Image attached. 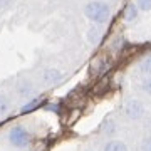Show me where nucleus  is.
<instances>
[{
    "label": "nucleus",
    "instance_id": "423d86ee",
    "mask_svg": "<svg viewBox=\"0 0 151 151\" xmlns=\"http://www.w3.org/2000/svg\"><path fill=\"white\" fill-rule=\"evenodd\" d=\"M136 17H138V5H134V4L126 5V9H124V19L131 22V20H134Z\"/></svg>",
    "mask_w": 151,
    "mask_h": 151
},
{
    "label": "nucleus",
    "instance_id": "6e6552de",
    "mask_svg": "<svg viewBox=\"0 0 151 151\" xmlns=\"http://www.w3.org/2000/svg\"><path fill=\"white\" fill-rule=\"evenodd\" d=\"M10 108V103H9V97L5 94H0V116H4V114L9 111Z\"/></svg>",
    "mask_w": 151,
    "mask_h": 151
},
{
    "label": "nucleus",
    "instance_id": "f8f14e48",
    "mask_svg": "<svg viewBox=\"0 0 151 151\" xmlns=\"http://www.w3.org/2000/svg\"><path fill=\"white\" fill-rule=\"evenodd\" d=\"M138 9H141V10H151V0H138Z\"/></svg>",
    "mask_w": 151,
    "mask_h": 151
},
{
    "label": "nucleus",
    "instance_id": "4468645a",
    "mask_svg": "<svg viewBox=\"0 0 151 151\" xmlns=\"http://www.w3.org/2000/svg\"><path fill=\"white\" fill-rule=\"evenodd\" d=\"M141 151H151V136L143 141V145H141Z\"/></svg>",
    "mask_w": 151,
    "mask_h": 151
},
{
    "label": "nucleus",
    "instance_id": "20e7f679",
    "mask_svg": "<svg viewBox=\"0 0 151 151\" xmlns=\"http://www.w3.org/2000/svg\"><path fill=\"white\" fill-rule=\"evenodd\" d=\"M44 79H45L47 84H54V82H57L60 79V70L50 67V69H47L45 72H44Z\"/></svg>",
    "mask_w": 151,
    "mask_h": 151
},
{
    "label": "nucleus",
    "instance_id": "39448f33",
    "mask_svg": "<svg viewBox=\"0 0 151 151\" xmlns=\"http://www.w3.org/2000/svg\"><path fill=\"white\" fill-rule=\"evenodd\" d=\"M104 151H128V146L124 145L123 141H109L108 145L104 146Z\"/></svg>",
    "mask_w": 151,
    "mask_h": 151
},
{
    "label": "nucleus",
    "instance_id": "ddd939ff",
    "mask_svg": "<svg viewBox=\"0 0 151 151\" xmlns=\"http://www.w3.org/2000/svg\"><path fill=\"white\" fill-rule=\"evenodd\" d=\"M141 89L145 92H148V94H151V77H148V79H145L141 82Z\"/></svg>",
    "mask_w": 151,
    "mask_h": 151
},
{
    "label": "nucleus",
    "instance_id": "0eeeda50",
    "mask_svg": "<svg viewBox=\"0 0 151 151\" xmlns=\"http://www.w3.org/2000/svg\"><path fill=\"white\" fill-rule=\"evenodd\" d=\"M139 70L143 74H151V55H148V57H145V59L141 60Z\"/></svg>",
    "mask_w": 151,
    "mask_h": 151
},
{
    "label": "nucleus",
    "instance_id": "7ed1b4c3",
    "mask_svg": "<svg viewBox=\"0 0 151 151\" xmlns=\"http://www.w3.org/2000/svg\"><path fill=\"white\" fill-rule=\"evenodd\" d=\"M124 114L129 119H139L145 114V106L138 99H129L128 103L124 104Z\"/></svg>",
    "mask_w": 151,
    "mask_h": 151
},
{
    "label": "nucleus",
    "instance_id": "9d476101",
    "mask_svg": "<svg viewBox=\"0 0 151 151\" xmlns=\"http://www.w3.org/2000/svg\"><path fill=\"white\" fill-rule=\"evenodd\" d=\"M39 104H40V99H32L30 103H27L24 108H22V113L25 114V113H30V111H34V109L37 108Z\"/></svg>",
    "mask_w": 151,
    "mask_h": 151
},
{
    "label": "nucleus",
    "instance_id": "f257e3e1",
    "mask_svg": "<svg viewBox=\"0 0 151 151\" xmlns=\"http://www.w3.org/2000/svg\"><path fill=\"white\" fill-rule=\"evenodd\" d=\"M84 14L89 20L92 22H97V24H101V22H106L111 15V9L108 7V4H104V2H99V0H94V2H89L84 9Z\"/></svg>",
    "mask_w": 151,
    "mask_h": 151
},
{
    "label": "nucleus",
    "instance_id": "9b49d317",
    "mask_svg": "<svg viewBox=\"0 0 151 151\" xmlns=\"http://www.w3.org/2000/svg\"><path fill=\"white\" fill-rule=\"evenodd\" d=\"M87 37H89V42H92V44H96L97 40H99V37H101V30L99 29H91L89 30V34H87Z\"/></svg>",
    "mask_w": 151,
    "mask_h": 151
},
{
    "label": "nucleus",
    "instance_id": "f03ea898",
    "mask_svg": "<svg viewBox=\"0 0 151 151\" xmlns=\"http://www.w3.org/2000/svg\"><path fill=\"white\" fill-rule=\"evenodd\" d=\"M9 139H10V143L14 146L24 148V146H27L29 143H30V133H29L25 128H22V126H15V128L10 131Z\"/></svg>",
    "mask_w": 151,
    "mask_h": 151
},
{
    "label": "nucleus",
    "instance_id": "1a4fd4ad",
    "mask_svg": "<svg viewBox=\"0 0 151 151\" xmlns=\"http://www.w3.org/2000/svg\"><path fill=\"white\" fill-rule=\"evenodd\" d=\"M19 92H20V96H30L32 94V84L30 82H20V86H19Z\"/></svg>",
    "mask_w": 151,
    "mask_h": 151
}]
</instances>
